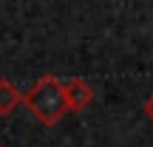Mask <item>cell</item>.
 Listing matches in <instances>:
<instances>
[{
    "label": "cell",
    "instance_id": "cell-1",
    "mask_svg": "<svg viewBox=\"0 0 153 147\" xmlns=\"http://www.w3.org/2000/svg\"><path fill=\"white\" fill-rule=\"evenodd\" d=\"M23 105L31 110V116L45 127L60 125L68 116L65 93H62V79H57L54 74H45L23 93Z\"/></svg>",
    "mask_w": 153,
    "mask_h": 147
},
{
    "label": "cell",
    "instance_id": "cell-2",
    "mask_svg": "<svg viewBox=\"0 0 153 147\" xmlns=\"http://www.w3.org/2000/svg\"><path fill=\"white\" fill-rule=\"evenodd\" d=\"M62 93H65L68 113H82V110L94 102V88H91V82L82 79V76L62 79Z\"/></svg>",
    "mask_w": 153,
    "mask_h": 147
},
{
    "label": "cell",
    "instance_id": "cell-3",
    "mask_svg": "<svg viewBox=\"0 0 153 147\" xmlns=\"http://www.w3.org/2000/svg\"><path fill=\"white\" fill-rule=\"evenodd\" d=\"M20 105H23V91L11 79H0V116L14 113Z\"/></svg>",
    "mask_w": 153,
    "mask_h": 147
},
{
    "label": "cell",
    "instance_id": "cell-4",
    "mask_svg": "<svg viewBox=\"0 0 153 147\" xmlns=\"http://www.w3.org/2000/svg\"><path fill=\"white\" fill-rule=\"evenodd\" d=\"M142 110H145V113H148V119L153 122V93H150L148 99H145V105H142Z\"/></svg>",
    "mask_w": 153,
    "mask_h": 147
},
{
    "label": "cell",
    "instance_id": "cell-5",
    "mask_svg": "<svg viewBox=\"0 0 153 147\" xmlns=\"http://www.w3.org/2000/svg\"><path fill=\"white\" fill-rule=\"evenodd\" d=\"M0 147H3V144H0Z\"/></svg>",
    "mask_w": 153,
    "mask_h": 147
}]
</instances>
